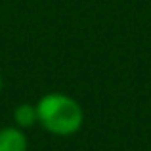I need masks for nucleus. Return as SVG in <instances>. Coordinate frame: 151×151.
<instances>
[{"label":"nucleus","mask_w":151,"mask_h":151,"mask_svg":"<svg viewBox=\"0 0 151 151\" xmlns=\"http://www.w3.org/2000/svg\"><path fill=\"white\" fill-rule=\"evenodd\" d=\"M37 115L38 124L54 136H73L84 122L82 105L61 92L44 94L37 101Z\"/></svg>","instance_id":"nucleus-1"},{"label":"nucleus","mask_w":151,"mask_h":151,"mask_svg":"<svg viewBox=\"0 0 151 151\" xmlns=\"http://www.w3.org/2000/svg\"><path fill=\"white\" fill-rule=\"evenodd\" d=\"M27 136L17 126L0 128V151H27Z\"/></svg>","instance_id":"nucleus-2"},{"label":"nucleus","mask_w":151,"mask_h":151,"mask_svg":"<svg viewBox=\"0 0 151 151\" xmlns=\"http://www.w3.org/2000/svg\"><path fill=\"white\" fill-rule=\"evenodd\" d=\"M14 122L17 128H29V126L38 122V115H37V103H19L14 109Z\"/></svg>","instance_id":"nucleus-3"},{"label":"nucleus","mask_w":151,"mask_h":151,"mask_svg":"<svg viewBox=\"0 0 151 151\" xmlns=\"http://www.w3.org/2000/svg\"><path fill=\"white\" fill-rule=\"evenodd\" d=\"M0 90H2V75H0Z\"/></svg>","instance_id":"nucleus-4"}]
</instances>
